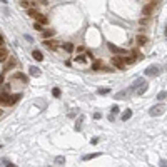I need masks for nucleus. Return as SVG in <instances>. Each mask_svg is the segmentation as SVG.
Returning a JSON list of instances; mask_svg holds the SVG:
<instances>
[{"label":"nucleus","instance_id":"nucleus-22","mask_svg":"<svg viewBox=\"0 0 167 167\" xmlns=\"http://www.w3.org/2000/svg\"><path fill=\"white\" fill-rule=\"evenodd\" d=\"M29 70H30V75H33V77H39L40 75V69H37V67H30Z\"/></svg>","mask_w":167,"mask_h":167},{"label":"nucleus","instance_id":"nucleus-28","mask_svg":"<svg viewBox=\"0 0 167 167\" xmlns=\"http://www.w3.org/2000/svg\"><path fill=\"white\" fill-rule=\"evenodd\" d=\"M60 94H62V92H60V89L59 87H55L54 90H52V95L54 97H60Z\"/></svg>","mask_w":167,"mask_h":167},{"label":"nucleus","instance_id":"nucleus-27","mask_svg":"<svg viewBox=\"0 0 167 167\" xmlns=\"http://www.w3.org/2000/svg\"><path fill=\"white\" fill-rule=\"evenodd\" d=\"M27 14H29V15H30V17H35V15H37V10H35V8H27Z\"/></svg>","mask_w":167,"mask_h":167},{"label":"nucleus","instance_id":"nucleus-37","mask_svg":"<svg viewBox=\"0 0 167 167\" xmlns=\"http://www.w3.org/2000/svg\"><path fill=\"white\" fill-rule=\"evenodd\" d=\"M0 45H3V39H2V35H0Z\"/></svg>","mask_w":167,"mask_h":167},{"label":"nucleus","instance_id":"nucleus-9","mask_svg":"<svg viewBox=\"0 0 167 167\" xmlns=\"http://www.w3.org/2000/svg\"><path fill=\"white\" fill-rule=\"evenodd\" d=\"M147 89H149V85H147V82H144L142 85H139V87L135 89L134 92H135V94H137V95H144V94L147 92Z\"/></svg>","mask_w":167,"mask_h":167},{"label":"nucleus","instance_id":"nucleus-1","mask_svg":"<svg viewBox=\"0 0 167 167\" xmlns=\"http://www.w3.org/2000/svg\"><path fill=\"white\" fill-rule=\"evenodd\" d=\"M20 94H15V95H8V94H0V105H14L15 102L20 100Z\"/></svg>","mask_w":167,"mask_h":167},{"label":"nucleus","instance_id":"nucleus-15","mask_svg":"<svg viewBox=\"0 0 167 167\" xmlns=\"http://www.w3.org/2000/svg\"><path fill=\"white\" fill-rule=\"evenodd\" d=\"M15 64H17V60L14 59V57H10V60L5 64V69H3V70H10L12 67H15Z\"/></svg>","mask_w":167,"mask_h":167},{"label":"nucleus","instance_id":"nucleus-38","mask_svg":"<svg viewBox=\"0 0 167 167\" xmlns=\"http://www.w3.org/2000/svg\"><path fill=\"white\" fill-rule=\"evenodd\" d=\"M2 114H3V110H2V109H0V115H2Z\"/></svg>","mask_w":167,"mask_h":167},{"label":"nucleus","instance_id":"nucleus-14","mask_svg":"<svg viewBox=\"0 0 167 167\" xmlns=\"http://www.w3.org/2000/svg\"><path fill=\"white\" fill-rule=\"evenodd\" d=\"M142 84H144V79H137V80H135V82H134V84H132V87L129 89V92L132 94V92H134L135 89L139 87V85H142Z\"/></svg>","mask_w":167,"mask_h":167},{"label":"nucleus","instance_id":"nucleus-10","mask_svg":"<svg viewBox=\"0 0 167 167\" xmlns=\"http://www.w3.org/2000/svg\"><path fill=\"white\" fill-rule=\"evenodd\" d=\"M135 42H137V45H139V47H144V45H145V44L149 42V39H147L145 35H142V33H140V35H137Z\"/></svg>","mask_w":167,"mask_h":167},{"label":"nucleus","instance_id":"nucleus-36","mask_svg":"<svg viewBox=\"0 0 167 167\" xmlns=\"http://www.w3.org/2000/svg\"><path fill=\"white\" fill-rule=\"evenodd\" d=\"M3 82V74H0V84Z\"/></svg>","mask_w":167,"mask_h":167},{"label":"nucleus","instance_id":"nucleus-7","mask_svg":"<svg viewBox=\"0 0 167 167\" xmlns=\"http://www.w3.org/2000/svg\"><path fill=\"white\" fill-rule=\"evenodd\" d=\"M44 45H45V47L48 48V50H57V48H59V42H55V40H45V42H44Z\"/></svg>","mask_w":167,"mask_h":167},{"label":"nucleus","instance_id":"nucleus-5","mask_svg":"<svg viewBox=\"0 0 167 167\" xmlns=\"http://www.w3.org/2000/svg\"><path fill=\"white\" fill-rule=\"evenodd\" d=\"M159 72H160V69L157 65H151V67H147V69L144 70V74L149 75V77H155V75H159Z\"/></svg>","mask_w":167,"mask_h":167},{"label":"nucleus","instance_id":"nucleus-39","mask_svg":"<svg viewBox=\"0 0 167 167\" xmlns=\"http://www.w3.org/2000/svg\"><path fill=\"white\" fill-rule=\"evenodd\" d=\"M0 149H2V145H0Z\"/></svg>","mask_w":167,"mask_h":167},{"label":"nucleus","instance_id":"nucleus-33","mask_svg":"<svg viewBox=\"0 0 167 167\" xmlns=\"http://www.w3.org/2000/svg\"><path fill=\"white\" fill-rule=\"evenodd\" d=\"M33 27H35V30H40V32H42V25H40L39 22H35V25H33Z\"/></svg>","mask_w":167,"mask_h":167},{"label":"nucleus","instance_id":"nucleus-17","mask_svg":"<svg viewBox=\"0 0 167 167\" xmlns=\"http://www.w3.org/2000/svg\"><path fill=\"white\" fill-rule=\"evenodd\" d=\"M130 117H132V110H130V109H129V110H125L122 115H120V119L124 120V122H125V120H129Z\"/></svg>","mask_w":167,"mask_h":167},{"label":"nucleus","instance_id":"nucleus-21","mask_svg":"<svg viewBox=\"0 0 167 167\" xmlns=\"http://www.w3.org/2000/svg\"><path fill=\"white\" fill-rule=\"evenodd\" d=\"M64 50L65 52H74V44H70V42H67V44H64Z\"/></svg>","mask_w":167,"mask_h":167},{"label":"nucleus","instance_id":"nucleus-35","mask_svg":"<svg viewBox=\"0 0 167 167\" xmlns=\"http://www.w3.org/2000/svg\"><path fill=\"white\" fill-rule=\"evenodd\" d=\"M109 120H110V122H114V120H115V117H114V114H110V115H109Z\"/></svg>","mask_w":167,"mask_h":167},{"label":"nucleus","instance_id":"nucleus-26","mask_svg":"<svg viewBox=\"0 0 167 167\" xmlns=\"http://www.w3.org/2000/svg\"><path fill=\"white\" fill-rule=\"evenodd\" d=\"M75 62H79V64H85V55H77V57H75Z\"/></svg>","mask_w":167,"mask_h":167},{"label":"nucleus","instance_id":"nucleus-25","mask_svg":"<svg viewBox=\"0 0 167 167\" xmlns=\"http://www.w3.org/2000/svg\"><path fill=\"white\" fill-rule=\"evenodd\" d=\"M164 99H167V92H166V90H162V92L157 94V100H164Z\"/></svg>","mask_w":167,"mask_h":167},{"label":"nucleus","instance_id":"nucleus-12","mask_svg":"<svg viewBox=\"0 0 167 167\" xmlns=\"http://www.w3.org/2000/svg\"><path fill=\"white\" fill-rule=\"evenodd\" d=\"M122 60H124V64H125V65H132V64H135V60H137V59L132 57L130 54H125V57H124Z\"/></svg>","mask_w":167,"mask_h":167},{"label":"nucleus","instance_id":"nucleus-20","mask_svg":"<svg viewBox=\"0 0 167 167\" xmlns=\"http://www.w3.org/2000/svg\"><path fill=\"white\" fill-rule=\"evenodd\" d=\"M42 33H44L45 39H48V37H54V35H55V30H52V29H50V30H42Z\"/></svg>","mask_w":167,"mask_h":167},{"label":"nucleus","instance_id":"nucleus-32","mask_svg":"<svg viewBox=\"0 0 167 167\" xmlns=\"http://www.w3.org/2000/svg\"><path fill=\"white\" fill-rule=\"evenodd\" d=\"M112 114H117V112H119V107H117V105H112Z\"/></svg>","mask_w":167,"mask_h":167},{"label":"nucleus","instance_id":"nucleus-18","mask_svg":"<svg viewBox=\"0 0 167 167\" xmlns=\"http://www.w3.org/2000/svg\"><path fill=\"white\" fill-rule=\"evenodd\" d=\"M20 5H22V8H32L35 3L30 2V0H22V3H20Z\"/></svg>","mask_w":167,"mask_h":167},{"label":"nucleus","instance_id":"nucleus-11","mask_svg":"<svg viewBox=\"0 0 167 167\" xmlns=\"http://www.w3.org/2000/svg\"><path fill=\"white\" fill-rule=\"evenodd\" d=\"M8 59V52H7V48L3 47V45H0V62H5Z\"/></svg>","mask_w":167,"mask_h":167},{"label":"nucleus","instance_id":"nucleus-24","mask_svg":"<svg viewBox=\"0 0 167 167\" xmlns=\"http://www.w3.org/2000/svg\"><path fill=\"white\" fill-rule=\"evenodd\" d=\"M55 164H57V166H64V164H65V157H62V155L55 157Z\"/></svg>","mask_w":167,"mask_h":167},{"label":"nucleus","instance_id":"nucleus-31","mask_svg":"<svg viewBox=\"0 0 167 167\" xmlns=\"http://www.w3.org/2000/svg\"><path fill=\"white\" fill-rule=\"evenodd\" d=\"M2 166H10V167H14V164L10 162V160H7V159H3L2 160Z\"/></svg>","mask_w":167,"mask_h":167},{"label":"nucleus","instance_id":"nucleus-29","mask_svg":"<svg viewBox=\"0 0 167 167\" xmlns=\"http://www.w3.org/2000/svg\"><path fill=\"white\" fill-rule=\"evenodd\" d=\"M97 92H99L100 95H105V94H109V92H110V89H99Z\"/></svg>","mask_w":167,"mask_h":167},{"label":"nucleus","instance_id":"nucleus-23","mask_svg":"<svg viewBox=\"0 0 167 167\" xmlns=\"http://www.w3.org/2000/svg\"><path fill=\"white\" fill-rule=\"evenodd\" d=\"M100 67H102V62H100V60H95V62H94V65H92V70H100Z\"/></svg>","mask_w":167,"mask_h":167},{"label":"nucleus","instance_id":"nucleus-3","mask_svg":"<svg viewBox=\"0 0 167 167\" xmlns=\"http://www.w3.org/2000/svg\"><path fill=\"white\" fill-rule=\"evenodd\" d=\"M157 7V2H151V3H145V5H144L142 7V14L145 17H149L152 14V12H154V8Z\"/></svg>","mask_w":167,"mask_h":167},{"label":"nucleus","instance_id":"nucleus-19","mask_svg":"<svg viewBox=\"0 0 167 167\" xmlns=\"http://www.w3.org/2000/svg\"><path fill=\"white\" fill-rule=\"evenodd\" d=\"M99 155H100L99 152H94V154H87V155H84L82 159H84V160H90V159H95V157H99Z\"/></svg>","mask_w":167,"mask_h":167},{"label":"nucleus","instance_id":"nucleus-2","mask_svg":"<svg viewBox=\"0 0 167 167\" xmlns=\"http://www.w3.org/2000/svg\"><path fill=\"white\" fill-rule=\"evenodd\" d=\"M164 110H166V107H164V105H154V107H151V110H149V115L157 117V115H162Z\"/></svg>","mask_w":167,"mask_h":167},{"label":"nucleus","instance_id":"nucleus-34","mask_svg":"<svg viewBox=\"0 0 167 167\" xmlns=\"http://www.w3.org/2000/svg\"><path fill=\"white\" fill-rule=\"evenodd\" d=\"M100 117H102V114H100V112H95V114H94V119H95V120H99Z\"/></svg>","mask_w":167,"mask_h":167},{"label":"nucleus","instance_id":"nucleus-13","mask_svg":"<svg viewBox=\"0 0 167 167\" xmlns=\"http://www.w3.org/2000/svg\"><path fill=\"white\" fill-rule=\"evenodd\" d=\"M14 77H15V79H18V80H22L24 84H27V82H29V77H27L25 74H22V72H17Z\"/></svg>","mask_w":167,"mask_h":167},{"label":"nucleus","instance_id":"nucleus-6","mask_svg":"<svg viewBox=\"0 0 167 167\" xmlns=\"http://www.w3.org/2000/svg\"><path fill=\"white\" fill-rule=\"evenodd\" d=\"M109 48H110V52H114V54H119V55H125V54H129V50H125V48H120V47H115L114 44H109Z\"/></svg>","mask_w":167,"mask_h":167},{"label":"nucleus","instance_id":"nucleus-8","mask_svg":"<svg viewBox=\"0 0 167 167\" xmlns=\"http://www.w3.org/2000/svg\"><path fill=\"white\" fill-rule=\"evenodd\" d=\"M33 18H35V20H37L40 25H47V24H48V18L44 15V14H40V12H37V15L33 17Z\"/></svg>","mask_w":167,"mask_h":167},{"label":"nucleus","instance_id":"nucleus-30","mask_svg":"<svg viewBox=\"0 0 167 167\" xmlns=\"http://www.w3.org/2000/svg\"><path fill=\"white\" fill-rule=\"evenodd\" d=\"M149 24V17L144 15V18H140V25H147Z\"/></svg>","mask_w":167,"mask_h":167},{"label":"nucleus","instance_id":"nucleus-4","mask_svg":"<svg viewBox=\"0 0 167 167\" xmlns=\"http://www.w3.org/2000/svg\"><path fill=\"white\" fill-rule=\"evenodd\" d=\"M112 65L119 70H125V64H124L122 57H112Z\"/></svg>","mask_w":167,"mask_h":167},{"label":"nucleus","instance_id":"nucleus-16","mask_svg":"<svg viewBox=\"0 0 167 167\" xmlns=\"http://www.w3.org/2000/svg\"><path fill=\"white\" fill-rule=\"evenodd\" d=\"M32 57L37 60V62L44 60V55H42V52H40V50H33V52H32Z\"/></svg>","mask_w":167,"mask_h":167}]
</instances>
